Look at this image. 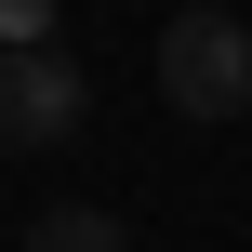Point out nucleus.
I'll use <instances>...</instances> for the list:
<instances>
[{
	"mask_svg": "<svg viewBox=\"0 0 252 252\" xmlns=\"http://www.w3.org/2000/svg\"><path fill=\"white\" fill-rule=\"evenodd\" d=\"M159 93L186 120H239L252 106V13H173L159 27Z\"/></svg>",
	"mask_w": 252,
	"mask_h": 252,
	"instance_id": "obj_1",
	"label": "nucleus"
},
{
	"mask_svg": "<svg viewBox=\"0 0 252 252\" xmlns=\"http://www.w3.org/2000/svg\"><path fill=\"white\" fill-rule=\"evenodd\" d=\"M80 120H93V66H80L66 40H53V53H0V133H13L27 159L66 146Z\"/></svg>",
	"mask_w": 252,
	"mask_h": 252,
	"instance_id": "obj_2",
	"label": "nucleus"
},
{
	"mask_svg": "<svg viewBox=\"0 0 252 252\" xmlns=\"http://www.w3.org/2000/svg\"><path fill=\"white\" fill-rule=\"evenodd\" d=\"M13 252H133V226H120V213L53 199V213H27V226H13Z\"/></svg>",
	"mask_w": 252,
	"mask_h": 252,
	"instance_id": "obj_3",
	"label": "nucleus"
}]
</instances>
